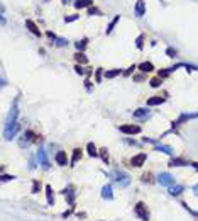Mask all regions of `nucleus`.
<instances>
[{"label":"nucleus","instance_id":"16","mask_svg":"<svg viewBox=\"0 0 198 221\" xmlns=\"http://www.w3.org/2000/svg\"><path fill=\"white\" fill-rule=\"evenodd\" d=\"M149 116H151V111H147V107H141V109L134 111V118H137V119H146Z\"/></svg>","mask_w":198,"mask_h":221},{"label":"nucleus","instance_id":"50","mask_svg":"<svg viewBox=\"0 0 198 221\" xmlns=\"http://www.w3.org/2000/svg\"><path fill=\"white\" fill-rule=\"evenodd\" d=\"M98 221H105V219H98Z\"/></svg>","mask_w":198,"mask_h":221},{"label":"nucleus","instance_id":"21","mask_svg":"<svg viewBox=\"0 0 198 221\" xmlns=\"http://www.w3.org/2000/svg\"><path fill=\"white\" fill-rule=\"evenodd\" d=\"M44 191H46V199H48V204H49V206H54V194H53V187H51V185H46Z\"/></svg>","mask_w":198,"mask_h":221},{"label":"nucleus","instance_id":"10","mask_svg":"<svg viewBox=\"0 0 198 221\" xmlns=\"http://www.w3.org/2000/svg\"><path fill=\"white\" fill-rule=\"evenodd\" d=\"M134 14H135V17H144V14H146V0H137L135 2V9H134Z\"/></svg>","mask_w":198,"mask_h":221},{"label":"nucleus","instance_id":"9","mask_svg":"<svg viewBox=\"0 0 198 221\" xmlns=\"http://www.w3.org/2000/svg\"><path fill=\"white\" fill-rule=\"evenodd\" d=\"M54 160H56V163L59 167H66L68 165V155H66V152H63V150H59V152H56V155H54Z\"/></svg>","mask_w":198,"mask_h":221},{"label":"nucleus","instance_id":"44","mask_svg":"<svg viewBox=\"0 0 198 221\" xmlns=\"http://www.w3.org/2000/svg\"><path fill=\"white\" fill-rule=\"evenodd\" d=\"M134 80H135V82H142V80H144V75H137V77H134Z\"/></svg>","mask_w":198,"mask_h":221},{"label":"nucleus","instance_id":"31","mask_svg":"<svg viewBox=\"0 0 198 221\" xmlns=\"http://www.w3.org/2000/svg\"><path fill=\"white\" fill-rule=\"evenodd\" d=\"M87 43H88V39H80V41H76V43H75L76 49H78V51H83V49L87 48Z\"/></svg>","mask_w":198,"mask_h":221},{"label":"nucleus","instance_id":"45","mask_svg":"<svg viewBox=\"0 0 198 221\" xmlns=\"http://www.w3.org/2000/svg\"><path fill=\"white\" fill-rule=\"evenodd\" d=\"M71 211H73V208H71V209H69V211H64V213H63V218L66 219V218H68V216H69V214H71Z\"/></svg>","mask_w":198,"mask_h":221},{"label":"nucleus","instance_id":"2","mask_svg":"<svg viewBox=\"0 0 198 221\" xmlns=\"http://www.w3.org/2000/svg\"><path fill=\"white\" fill-rule=\"evenodd\" d=\"M39 143L41 141V136H37L34 131H31V129H27L24 134H22V139H21V146H29L31 143Z\"/></svg>","mask_w":198,"mask_h":221},{"label":"nucleus","instance_id":"15","mask_svg":"<svg viewBox=\"0 0 198 221\" xmlns=\"http://www.w3.org/2000/svg\"><path fill=\"white\" fill-rule=\"evenodd\" d=\"M164 97H161V95H153V97H149L147 99V107H153V106H159V104H163L164 102Z\"/></svg>","mask_w":198,"mask_h":221},{"label":"nucleus","instance_id":"40","mask_svg":"<svg viewBox=\"0 0 198 221\" xmlns=\"http://www.w3.org/2000/svg\"><path fill=\"white\" fill-rule=\"evenodd\" d=\"M14 179H15V175H7V173H3V175H2V182H10Z\"/></svg>","mask_w":198,"mask_h":221},{"label":"nucleus","instance_id":"36","mask_svg":"<svg viewBox=\"0 0 198 221\" xmlns=\"http://www.w3.org/2000/svg\"><path fill=\"white\" fill-rule=\"evenodd\" d=\"M56 46H58V48L68 46V39H64V38H56Z\"/></svg>","mask_w":198,"mask_h":221},{"label":"nucleus","instance_id":"7","mask_svg":"<svg viewBox=\"0 0 198 221\" xmlns=\"http://www.w3.org/2000/svg\"><path fill=\"white\" fill-rule=\"evenodd\" d=\"M146 160H147V155H146V153H137V155H134V157L130 158V167H135V168H139V167L144 165Z\"/></svg>","mask_w":198,"mask_h":221},{"label":"nucleus","instance_id":"24","mask_svg":"<svg viewBox=\"0 0 198 221\" xmlns=\"http://www.w3.org/2000/svg\"><path fill=\"white\" fill-rule=\"evenodd\" d=\"M92 3H93V0H75L73 5L76 9H85V7H92Z\"/></svg>","mask_w":198,"mask_h":221},{"label":"nucleus","instance_id":"47","mask_svg":"<svg viewBox=\"0 0 198 221\" xmlns=\"http://www.w3.org/2000/svg\"><path fill=\"white\" fill-rule=\"evenodd\" d=\"M193 192H195V194H196V196H198V184L195 185V187H193Z\"/></svg>","mask_w":198,"mask_h":221},{"label":"nucleus","instance_id":"27","mask_svg":"<svg viewBox=\"0 0 198 221\" xmlns=\"http://www.w3.org/2000/svg\"><path fill=\"white\" fill-rule=\"evenodd\" d=\"M141 180L144 182V184H154V175L151 172H146V173H142V177H141Z\"/></svg>","mask_w":198,"mask_h":221},{"label":"nucleus","instance_id":"49","mask_svg":"<svg viewBox=\"0 0 198 221\" xmlns=\"http://www.w3.org/2000/svg\"><path fill=\"white\" fill-rule=\"evenodd\" d=\"M69 2H71V0H63V3H64V5H66V3H69Z\"/></svg>","mask_w":198,"mask_h":221},{"label":"nucleus","instance_id":"35","mask_svg":"<svg viewBox=\"0 0 198 221\" xmlns=\"http://www.w3.org/2000/svg\"><path fill=\"white\" fill-rule=\"evenodd\" d=\"M135 46H137V49H142V48H144V34H141V36L135 39Z\"/></svg>","mask_w":198,"mask_h":221},{"label":"nucleus","instance_id":"14","mask_svg":"<svg viewBox=\"0 0 198 221\" xmlns=\"http://www.w3.org/2000/svg\"><path fill=\"white\" fill-rule=\"evenodd\" d=\"M102 197L105 201H112V199H114V192H112V185L110 184H107V185H103V187H102Z\"/></svg>","mask_w":198,"mask_h":221},{"label":"nucleus","instance_id":"33","mask_svg":"<svg viewBox=\"0 0 198 221\" xmlns=\"http://www.w3.org/2000/svg\"><path fill=\"white\" fill-rule=\"evenodd\" d=\"M100 157H102L103 163H108V160H110V158H108V150H107V148H102V150H100Z\"/></svg>","mask_w":198,"mask_h":221},{"label":"nucleus","instance_id":"42","mask_svg":"<svg viewBox=\"0 0 198 221\" xmlns=\"http://www.w3.org/2000/svg\"><path fill=\"white\" fill-rule=\"evenodd\" d=\"M88 14H90V15H93V14H98V15H100V10L97 9V7H90V9H88Z\"/></svg>","mask_w":198,"mask_h":221},{"label":"nucleus","instance_id":"43","mask_svg":"<svg viewBox=\"0 0 198 221\" xmlns=\"http://www.w3.org/2000/svg\"><path fill=\"white\" fill-rule=\"evenodd\" d=\"M135 68H137V67H135V65H132V67H130L129 70H127V72H125V73H124V75H130V73H132V72H134V70H135Z\"/></svg>","mask_w":198,"mask_h":221},{"label":"nucleus","instance_id":"23","mask_svg":"<svg viewBox=\"0 0 198 221\" xmlns=\"http://www.w3.org/2000/svg\"><path fill=\"white\" fill-rule=\"evenodd\" d=\"M195 118H198V114H181V116H180V119H178L176 123H173V128H174V126H178V124H181L183 121H188V119H195Z\"/></svg>","mask_w":198,"mask_h":221},{"label":"nucleus","instance_id":"18","mask_svg":"<svg viewBox=\"0 0 198 221\" xmlns=\"http://www.w3.org/2000/svg\"><path fill=\"white\" fill-rule=\"evenodd\" d=\"M81 157H83V152H81V148H75V150H73V157H71V160H69V167H75L76 162H78Z\"/></svg>","mask_w":198,"mask_h":221},{"label":"nucleus","instance_id":"20","mask_svg":"<svg viewBox=\"0 0 198 221\" xmlns=\"http://www.w3.org/2000/svg\"><path fill=\"white\" fill-rule=\"evenodd\" d=\"M137 68L141 70L142 73H151V72H154V65L151 63V61H144V63H141Z\"/></svg>","mask_w":198,"mask_h":221},{"label":"nucleus","instance_id":"1","mask_svg":"<svg viewBox=\"0 0 198 221\" xmlns=\"http://www.w3.org/2000/svg\"><path fill=\"white\" fill-rule=\"evenodd\" d=\"M112 177H114L115 184H117L120 189L127 187V185L130 184V175L127 172H122V170H115V172L112 173Z\"/></svg>","mask_w":198,"mask_h":221},{"label":"nucleus","instance_id":"22","mask_svg":"<svg viewBox=\"0 0 198 221\" xmlns=\"http://www.w3.org/2000/svg\"><path fill=\"white\" fill-rule=\"evenodd\" d=\"M87 152H88V155H90L92 158H95V157H100V150H97V146L93 145V143L90 141L87 145Z\"/></svg>","mask_w":198,"mask_h":221},{"label":"nucleus","instance_id":"48","mask_svg":"<svg viewBox=\"0 0 198 221\" xmlns=\"http://www.w3.org/2000/svg\"><path fill=\"white\" fill-rule=\"evenodd\" d=\"M191 167H193L195 170H198V163H196V162H195V163H191Z\"/></svg>","mask_w":198,"mask_h":221},{"label":"nucleus","instance_id":"39","mask_svg":"<svg viewBox=\"0 0 198 221\" xmlns=\"http://www.w3.org/2000/svg\"><path fill=\"white\" fill-rule=\"evenodd\" d=\"M75 72L78 73V75H85V73H87V72H85V68L81 67V65H76V67H75Z\"/></svg>","mask_w":198,"mask_h":221},{"label":"nucleus","instance_id":"46","mask_svg":"<svg viewBox=\"0 0 198 221\" xmlns=\"http://www.w3.org/2000/svg\"><path fill=\"white\" fill-rule=\"evenodd\" d=\"M85 83H87V90H92V85H90L92 82H90V80L87 78V82H85Z\"/></svg>","mask_w":198,"mask_h":221},{"label":"nucleus","instance_id":"30","mask_svg":"<svg viewBox=\"0 0 198 221\" xmlns=\"http://www.w3.org/2000/svg\"><path fill=\"white\" fill-rule=\"evenodd\" d=\"M119 21H120V15H115V17L112 19V22L108 24V28H107V34H110V33H112V29L117 26V22H119Z\"/></svg>","mask_w":198,"mask_h":221},{"label":"nucleus","instance_id":"25","mask_svg":"<svg viewBox=\"0 0 198 221\" xmlns=\"http://www.w3.org/2000/svg\"><path fill=\"white\" fill-rule=\"evenodd\" d=\"M185 165H188V162L185 158H171L169 160V167H185Z\"/></svg>","mask_w":198,"mask_h":221},{"label":"nucleus","instance_id":"19","mask_svg":"<svg viewBox=\"0 0 198 221\" xmlns=\"http://www.w3.org/2000/svg\"><path fill=\"white\" fill-rule=\"evenodd\" d=\"M75 61H76V65H87L88 63V58L85 56L83 51H76L75 53Z\"/></svg>","mask_w":198,"mask_h":221},{"label":"nucleus","instance_id":"17","mask_svg":"<svg viewBox=\"0 0 198 221\" xmlns=\"http://www.w3.org/2000/svg\"><path fill=\"white\" fill-rule=\"evenodd\" d=\"M154 152H163V153L169 155V157L174 155V150L171 148V146H168V145H156L154 146Z\"/></svg>","mask_w":198,"mask_h":221},{"label":"nucleus","instance_id":"12","mask_svg":"<svg viewBox=\"0 0 198 221\" xmlns=\"http://www.w3.org/2000/svg\"><path fill=\"white\" fill-rule=\"evenodd\" d=\"M17 102H19V97L14 100V106H12V109H10V112H9V118H7V124H10V123H14L15 119H17V114H19Z\"/></svg>","mask_w":198,"mask_h":221},{"label":"nucleus","instance_id":"32","mask_svg":"<svg viewBox=\"0 0 198 221\" xmlns=\"http://www.w3.org/2000/svg\"><path fill=\"white\" fill-rule=\"evenodd\" d=\"M149 83H151V87L156 88V87H159V85L163 83V78H161V77H154V78H151V80H149Z\"/></svg>","mask_w":198,"mask_h":221},{"label":"nucleus","instance_id":"6","mask_svg":"<svg viewBox=\"0 0 198 221\" xmlns=\"http://www.w3.org/2000/svg\"><path fill=\"white\" fill-rule=\"evenodd\" d=\"M36 157H37V160H39V163L42 165V168H44V170H48L49 167H51V163H49V160H48V155H46V150L42 148V146H39Z\"/></svg>","mask_w":198,"mask_h":221},{"label":"nucleus","instance_id":"11","mask_svg":"<svg viewBox=\"0 0 198 221\" xmlns=\"http://www.w3.org/2000/svg\"><path fill=\"white\" fill-rule=\"evenodd\" d=\"M26 28L29 29L31 33L34 34V36L41 38V34H42V33H41V29L37 28V24H36V22H34V21H31V19H26Z\"/></svg>","mask_w":198,"mask_h":221},{"label":"nucleus","instance_id":"26","mask_svg":"<svg viewBox=\"0 0 198 221\" xmlns=\"http://www.w3.org/2000/svg\"><path fill=\"white\" fill-rule=\"evenodd\" d=\"M183 191H185V185H171V187H169V194H171L173 197L180 196Z\"/></svg>","mask_w":198,"mask_h":221},{"label":"nucleus","instance_id":"3","mask_svg":"<svg viewBox=\"0 0 198 221\" xmlns=\"http://www.w3.org/2000/svg\"><path fill=\"white\" fill-rule=\"evenodd\" d=\"M134 213H135V216H137L139 219H142V221H149V211H147V206L144 203H137L134 206Z\"/></svg>","mask_w":198,"mask_h":221},{"label":"nucleus","instance_id":"34","mask_svg":"<svg viewBox=\"0 0 198 221\" xmlns=\"http://www.w3.org/2000/svg\"><path fill=\"white\" fill-rule=\"evenodd\" d=\"M173 70L171 68H164V70H159L158 72V77H161V78H166V77H169V73H171Z\"/></svg>","mask_w":198,"mask_h":221},{"label":"nucleus","instance_id":"37","mask_svg":"<svg viewBox=\"0 0 198 221\" xmlns=\"http://www.w3.org/2000/svg\"><path fill=\"white\" fill-rule=\"evenodd\" d=\"M102 75H103V68H97V72H95V80H97V83L102 82Z\"/></svg>","mask_w":198,"mask_h":221},{"label":"nucleus","instance_id":"41","mask_svg":"<svg viewBox=\"0 0 198 221\" xmlns=\"http://www.w3.org/2000/svg\"><path fill=\"white\" fill-rule=\"evenodd\" d=\"M166 55H168V56H176V49H173V48H168V49H166Z\"/></svg>","mask_w":198,"mask_h":221},{"label":"nucleus","instance_id":"28","mask_svg":"<svg viewBox=\"0 0 198 221\" xmlns=\"http://www.w3.org/2000/svg\"><path fill=\"white\" fill-rule=\"evenodd\" d=\"M120 70L119 68H114V70H108V72H105L103 75H105V78H115V77H119L120 75Z\"/></svg>","mask_w":198,"mask_h":221},{"label":"nucleus","instance_id":"4","mask_svg":"<svg viewBox=\"0 0 198 221\" xmlns=\"http://www.w3.org/2000/svg\"><path fill=\"white\" fill-rule=\"evenodd\" d=\"M158 182L164 187H171V185H174V177L169 172H161L158 175Z\"/></svg>","mask_w":198,"mask_h":221},{"label":"nucleus","instance_id":"29","mask_svg":"<svg viewBox=\"0 0 198 221\" xmlns=\"http://www.w3.org/2000/svg\"><path fill=\"white\" fill-rule=\"evenodd\" d=\"M41 187H42V184H41V180H37V179H34L32 180V189H31V192L32 194H37L41 191Z\"/></svg>","mask_w":198,"mask_h":221},{"label":"nucleus","instance_id":"38","mask_svg":"<svg viewBox=\"0 0 198 221\" xmlns=\"http://www.w3.org/2000/svg\"><path fill=\"white\" fill-rule=\"evenodd\" d=\"M76 19H80V15L71 14V15H68V17H64V22H73V21H76Z\"/></svg>","mask_w":198,"mask_h":221},{"label":"nucleus","instance_id":"13","mask_svg":"<svg viewBox=\"0 0 198 221\" xmlns=\"http://www.w3.org/2000/svg\"><path fill=\"white\" fill-rule=\"evenodd\" d=\"M63 194L66 196V199H68V204L71 208H75V191H73V187L69 185V187H66L64 191H63Z\"/></svg>","mask_w":198,"mask_h":221},{"label":"nucleus","instance_id":"5","mask_svg":"<svg viewBox=\"0 0 198 221\" xmlns=\"http://www.w3.org/2000/svg\"><path fill=\"white\" fill-rule=\"evenodd\" d=\"M19 128H21V124H19L17 121H14V123H10V124H7L5 131H3V136H5V139H12L15 134H17Z\"/></svg>","mask_w":198,"mask_h":221},{"label":"nucleus","instance_id":"8","mask_svg":"<svg viewBox=\"0 0 198 221\" xmlns=\"http://www.w3.org/2000/svg\"><path fill=\"white\" fill-rule=\"evenodd\" d=\"M119 129L122 131L124 134H137V133H141V126H137V124H122Z\"/></svg>","mask_w":198,"mask_h":221}]
</instances>
